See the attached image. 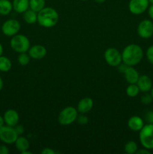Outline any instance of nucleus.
Returning a JSON list of instances; mask_svg holds the SVG:
<instances>
[{"label": "nucleus", "instance_id": "nucleus-1", "mask_svg": "<svg viewBox=\"0 0 153 154\" xmlns=\"http://www.w3.org/2000/svg\"><path fill=\"white\" fill-rule=\"evenodd\" d=\"M122 62L128 66L139 64L143 57V51L140 45L130 44L126 46L122 53Z\"/></svg>", "mask_w": 153, "mask_h": 154}, {"label": "nucleus", "instance_id": "nucleus-2", "mask_svg": "<svg viewBox=\"0 0 153 154\" xmlns=\"http://www.w3.org/2000/svg\"><path fill=\"white\" fill-rule=\"evenodd\" d=\"M59 17L56 10L50 7L44 8L38 12V23L39 25L45 28L54 26L58 23Z\"/></svg>", "mask_w": 153, "mask_h": 154}, {"label": "nucleus", "instance_id": "nucleus-3", "mask_svg": "<svg viewBox=\"0 0 153 154\" xmlns=\"http://www.w3.org/2000/svg\"><path fill=\"white\" fill-rule=\"evenodd\" d=\"M140 144L147 150H153V123H147L140 131Z\"/></svg>", "mask_w": 153, "mask_h": 154}, {"label": "nucleus", "instance_id": "nucleus-4", "mask_svg": "<svg viewBox=\"0 0 153 154\" xmlns=\"http://www.w3.org/2000/svg\"><path fill=\"white\" fill-rule=\"evenodd\" d=\"M10 45L12 49L19 54L27 52L30 48V42L28 38L26 35L21 34H16L12 36Z\"/></svg>", "mask_w": 153, "mask_h": 154}, {"label": "nucleus", "instance_id": "nucleus-5", "mask_svg": "<svg viewBox=\"0 0 153 154\" xmlns=\"http://www.w3.org/2000/svg\"><path fill=\"white\" fill-rule=\"evenodd\" d=\"M78 111L75 108L68 106L61 111L58 117V123L62 126H68L72 124L77 119Z\"/></svg>", "mask_w": 153, "mask_h": 154}, {"label": "nucleus", "instance_id": "nucleus-6", "mask_svg": "<svg viewBox=\"0 0 153 154\" xmlns=\"http://www.w3.org/2000/svg\"><path fill=\"white\" fill-rule=\"evenodd\" d=\"M19 135L16 133L14 127L3 126L0 128V140L4 144H11L15 143Z\"/></svg>", "mask_w": 153, "mask_h": 154}, {"label": "nucleus", "instance_id": "nucleus-7", "mask_svg": "<svg viewBox=\"0 0 153 154\" xmlns=\"http://www.w3.org/2000/svg\"><path fill=\"white\" fill-rule=\"evenodd\" d=\"M104 59L109 66L116 67L121 64L122 61V54L117 49L113 48H108L104 52Z\"/></svg>", "mask_w": 153, "mask_h": 154}, {"label": "nucleus", "instance_id": "nucleus-8", "mask_svg": "<svg viewBox=\"0 0 153 154\" xmlns=\"http://www.w3.org/2000/svg\"><path fill=\"white\" fill-rule=\"evenodd\" d=\"M2 31L6 36H14L19 32L20 29V23L15 19H9L2 26Z\"/></svg>", "mask_w": 153, "mask_h": 154}, {"label": "nucleus", "instance_id": "nucleus-9", "mask_svg": "<svg viewBox=\"0 0 153 154\" xmlns=\"http://www.w3.org/2000/svg\"><path fill=\"white\" fill-rule=\"evenodd\" d=\"M137 34L142 38H149L153 35V22L143 20L137 26Z\"/></svg>", "mask_w": 153, "mask_h": 154}, {"label": "nucleus", "instance_id": "nucleus-10", "mask_svg": "<svg viewBox=\"0 0 153 154\" xmlns=\"http://www.w3.org/2000/svg\"><path fill=\"white\" fill-rule=\"evenodd\" d=\"M148 0H130L128 4L129 11L134 14H141L148 9Z\"/></svg>", "mask_w": 153, "mask_h": 154}, {"label": "nucleus", "instance_id": "nucleus-11", "mask_svg": "<svg viewBox=\"0 0 153 154\" xmlns=\"http://www.w3.org/2000/svg\"><path fill=\"white\" fill-rule=\"evenodd\" d=\"M4 123L9 126L14 127L16 125L18 124L20 117L17 111L14 109H9L6 111L4 114Z\"/></svg>", "mask_w": 153, "mask_h": 154}, {"label": "nucleus", "instance_id": "nucleus-12", "mask_svg": "<svg viewBox=\"0 0 153 154\" xmlns=\"http://www.w3.org/2000/svg\"><path fill=\"white\" fill-rule=\"evenodd\" d=\"M28 54L34 60H41L46 55V49L43 45H34L28 49Z\"/></svg>", "mask_w": 153, "mask_h": 154}, {"label": "nucleus", "instance_id": "nucleus-13", "mask_svg": "<svg viewBox=\"0 0 153 154\" xmlns=\"http://www.w3.org/2000/svg\"><path fill=\"white\" fill-rule=\"evenodd\" d=\"M136 85L139 87L140 91L142 93H148L152 87V81L148 75H143L139 77Z\"/></svg>", "mask_w": 153, "mask_h": 154}, {"label": "nucleus", "instance_id": "nucleus-14", "mask_svg": "<svg viewBox=\"0 0 153 154\" xmlns=\"http://www.w3.org/2000/svg\"><path fill=\"white\" fill-rule=\"evenodd\" d=\"M128 126L134 132H140L144 126V121L139 116H133L129 118Z\"/></svg>", "mask_w": 153, "mask_h": 154}, {"label": "nucleus", "instance_id": "nucleus-15", "mask_svg": "<svg viewBox=\"0 0 153 154\" xmlns=\"http://www.w3.org/2000/svg\"><path fill=\"white\" fill-rule=\"evenodd\" d=\"M94 102L91 98L86 97L81 99L77 105V111L80 114H86L89 112L92 108Z\"/></svg>", "mask_w": 153, "mask_h": 154}, {"label": "nucleus", "instance_id": "nucleus-16", "mask_svg": "<svg viewBox=\"0 0 153 154\" xmlns=\"http://www.w3.org/2000/svg\"><path fill=\"white\" fill-rule=\"evenodd\" d=\"M124 78L129 84H136L139 79V72L133 67V66H128L126 70L124 71Z\"/></svg>", "mask_w": 153, "mask_h": 154}, {"label": "nucleus", "instance_id": "nucleus-17", "mask_svg": "<svg viewBox=\"0 0 153 154\" xmlns=\"http://www.w3.org/2000/svg\"><path fill=\"white\" fill-rule=\"evenodd\" d=\"M13 8L19 14L24 13L29 7V0H13Z\"/></svg>", "mask_w": 153, "mask_h": 154}, {"label": "nucleus", "instance_id": "nucleus-18", "mask_svg": "<svg viewBox=\"0 0 153 154\" xmlns=\"http://www.w3.org/2000/svg\"><path fill=\"white\" fill-rule=\"evenodd\" d=\"M15 146H16V148L17 149V150H19L20 152H22L24 150H28L29 148V141L25 137L18 136L17 139L15 141Z\"/></svg>", "mask_w": 153, "mask_h": 154}, {"label": "nucleus", "instance_id": "nucleus-19", "mask_svg": "<svg viewBox=\"0 0 153 154\" xmlns=\"http://www.w3.org/2000/svg\"><path fill=\"white\" fill-rule=\"evenodd\" d=\"M23 19L28 24H34L38 22V14L32 9H28L24 12Z\"/></svg>", "mask_w": 153, "mask_h": 154}, {"label": "nucleus", "instance_id": "nucleus-20", "mask_svg": "<svg viewBox=\"0 0 153 154\" xmlns=\"http://www.w3.org/2000/svg\"><path fill=\"white\" fill-rule=\"evenodd\" d=\"M13 9V5L9 0H0V15H8Z\"/></svg>", "mask_w": 153, "mask_h": 154}, {"label": "nucleus", "instance_id": "nucleus-21", "mask_svg": "<svg viewBox=\"0 0 153 154\" xmlns=\"http://www.w3.org/2000/svg\"><path fill=\"white\" fill-rule=\"evenodd\" d=\"M11 67L12 63L10 59L2 55L0 57V71L2 72H7L10 70Z\"/></svg>", "mask_w": 153, "mask_h": 154}, {"label": "nucleus", "instance_id": "nucleus-22", "mask_svg": "<svg viewBox=\"0 0 153 154\" xmlns=\"http://www.w3.org/2000/svg\"><path fill=\"white\" fill-rule=\"evenodd\" d=\"M45 7V0H29V8L35 12H39Z\"/></svg>", "mask_w": 153, "mask_h": 154}, {"label": "nucleus", "instance_id": "nucleus-23", "mask_svg": "<svg viewBox=\"0 0 153 154\" xmlns=\"http://www.w3.org/2000/svg\"><path fill=\"white\" fill-rule=\"evenodd\" d=\"M140 93V89L136 84H130L126 89V93L129 97H136Z\"/></svg>", "mask_w": 153, "mask_h": 154}, {"label": "nucleus", "instance_id": "nucleus-24", "mask_svg": "<svg viewBox=\"0 0 153 154\" xmlns=\"http://www.w3.org/2000/svg\"><path fill=\"white\" fill-rule=\"evenodd\" d=\"M138 150V146L136 143L134 141H129L124 145V151L128 154L136 153Z\"/></svg>", "mask_w": 153, "mask_h": 154}, {"label": "nucleus", "instance_id": "nucleus-25", "mask_svg": "<svg viewBox=\"0 0 153 154\" xmlns=\"http://www.w3.org/2000/svg\"><path fill=\"white\" fill-rule=\"evenodd\" d=\"M18 62L21 66H27L30 62V56L26 53H21L18 57Z\"/></svg>", "mask_w": 153, "mask_h": 154}, {"label": "nucleus", "instance_id": "nucleus-26", "mask_svg": "<svg viewBox=\"0 0 153 154\" xmlns=\"http://www.w3.org/2000/svg\"><path fill=\"white\" fill-rule=\"evenodd\" d=\"M153 99L152 97L151 94H148V93H146V94L142 95L141 96V102L144 105H148V104L151 103L152 102Z\"/></svg>", "mask_w": 153, "mask_h": 154}, {"label": "nucleus", "instance_id": "nucleus-27", "mask_svg": "<svg viewBox=\"0 0 153 154\" xmlns=\"http://www.w3.org/2000/svg\"><path fill=\"white\" fill-rule=\"evenodd\" d=\"M146 58L150 64L153 65V45L148 48L146 51Z\"/></svg>", "mask_w": 153, "mask_h": 154}, {"label": "nucleus", "instance_id": "nucleus-28", "mask_svg": "<svg viewBox=\"0 0 153 154\" xmlns=\"http://www.w3.org/2000/svg\"><path fill=\"white\" fill-rule=\"evenodd\" d=\"M77 122L80 125H86L88 123V117H86V116L83 115V114H82V115H80L79 116V117H77Z\"/></svg>", "mask_w": 153, "mask_h": 154}, {"label": "nucleus", "instance_id": "nucleus-29", "mask_svg": "<svg viewBox=\"0 0 153 154\" xmlns=\"http://www.w3.org/2000/svg\"><path fill=\"white\" fill-rule=\"evenodd\" d=\"M146 120L148 123H153V111H148L146 114Z\"/></svg>", "mask_w": 153, "mask_h": 154}, {"label": "nucleus", "instance_id": "nucleus-30", "mask_svg": "<svg viewBox=\"0 0 153 154\" xmlns=\"http://www.w3.org/2000/svg\"><path fill=\"white\" fill-rule=\"evenodd\" d=\"M14 129L18 135H22L24 132V127L22 125H16V126H14Z\"/></svg>", "mask_w": 153, "mask_h": 154}, {"label": "nucleus", "instance_id": "nucleus-31", "mask_svg": "<svg viewBox=\"0 0 153 154\" xmlns=\"http://www.w3.org/2000/svg\"><path fill=\"white\" fill-rule=\"evenodd\" d=\"M42 154H56L55 151L53 150L50 148H48V147H46V148H44L41 151Z\"/></svg>", "mask_w": 153, "mask_h": 154}, {"label": "nucleus", "instance_id": "nucleus-32", "mask_svg": "<svg viewBox=\"0 0 153 154\" xmlns=\"http://www.w3.org/2000/svg\"><path fill=\"white\" fill-rule=\"evenodd\" d=\"M9 150L5 145H0V154H8Z\"/></svg>", "mask_w": 153, "mask_h": 154}, {"label": "nucleus", "instance_id": "nucleus-33", "mask_svg": "<svg viewBox=\"0 0 153 154\" xmlns=\"http://www.w3.org/2000/svg\"><path fill=\"white\" fill-rule=\"evenodd\" d=\"M136 154H149L150 151L149 150H147V149H141V150H137V151L136 152Z\"/></svg>", "mask_w": 153, "mask_h": 154}, {"label": "nucleus", "instance_id": "nucleus-34", "mask_svg": "<svg viewBox=\"0 0 153 154\" xmlns=\"http://www.w3.org/2000/svg\"><path fill=\"white\" fill-rule=\"evenodd\" d=\"M148 15H149L150 18L153 20V5H151L148 7Z\"/></svg>", "mask_w": 153, "mask_h": 154}, {"label": "nucleus", "instance_id": "nucleus-35", "mask_svg": "<svg viewBox=\"0 0 153 154\" xmlns=\"http://www.w3.org/2000/svg\"><path fill=\"white\" fill-rule=\"evenodd\" d=\"M4 117H2L1 115H0V128L2 127V126H4Z\"/></svg>", "mask_w": 153, "mask_h": 154}, {"label": "nucleus", "instance_id": "nucleus-36", "mask_svg": "<svg viewBox=\"0 0 153 154\" xmlns=\"http://www.w3.org/2000/svg\"><path fill=\"white\" fill-rule=\"evenodd\" d=\"M2 88H3V81L1 77H0V91L2 90Z\"/></svg>", "mask_w": 153, "mask_h": 154}, {"label": "nucleus", "instance_id": "nucleus-37", "mask_svg": "<svg viewBox=\"0 0 153 154\" xmlns=\"http://www.w3.org/2000/svg\"><path fill=\"white\" fill-rule=\"evenodd\" d=\"M2 54H3V47H2V45L0 43V57L2 55Z\"/></svg>", "mask_w": 153, "mask_h": 154}, {"label": "nucleus", "instance_id": "nucleus-38", "mask_svg": "<svg viewBox=\"0 0 153 154\" xmlns=\"http://www.w3.org/2000/svg\"><path fill=\"white\" fill-rule=\"evenodd\" d=\"M21 153L22 154H32V153L31 151H29V150H24V151L21 152Z\"/></svg>", "mask_w": 153, "mask_h": 154}, {"label": "nucleus", "instance_id": "nucleus-39", "mask_svg": "<svg viewBox=\"0 0 153 154\" xmlns=\"http://www.w3.org/2000/svg\"><path fill=\"white\" fill-rule=\"evenodd\" d=\"M94 1L98 3H104L106 0H94Z\"/></svg>", "mask_w": 153, "mask_h": 154}, {"label": "nucleus", "instance_id": "nucleus-40", "mask_svg": "<svg viewBox=\"0 0 153 154\" xmlns=\"http://www.w3.org/2000/svg\"><path fill=\"white\" fill-rule=\"evenodd\" d=\"M150 91H151V93H150V94H151L152 97V99H153V87H152V89H151V90H150Z\"/></svg>", "mask_w": 153, "mask_h": 154}, {"label": "nucleus", "instance_id": "nucleus-41", "mask_svg": "<svg viewBox=\"0 0 153 154\" xmlns=\"http://www.w3.org/2000/svg\"><path fill=\"white\" fill-rule=\"evenodd\" d=\"M148 2L151 3L152 5H153V0H148Z\"/></svg>", "mask_w": 153, "mask_h": 154}, {"label": "nucleus", "instance_id": "nucleus-42", "mask_svg": "<svg viewBox=\"0 0 153 154\" xmlns=\"http://www.w3.org/2000/svg\"><path fill=\"white\" fill-rule=\"evenodd\" d=\"M82 1H87V0H82Z\"/></svg>", "mask_w": 153, "mask_h": 154}, {"label": "nucleus", "instance_id": "nucleus-43", "mask_svg": "<svg viewBox=\"0 0 153 154\" xmlns=\"http://www.w3.org/2000/svg\"><path fill=\"white\" fill-rule=\"evenodd\" d=\"M0 29H1V26H0Z\"/></svg>", "mask_w": 153, "mask_h": 154}]
</instances>
